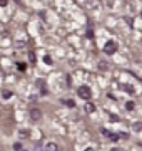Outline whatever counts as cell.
Instances as JSON below:
<instances>
[{
    "label": "cell",
    "instance_id": "6da1fadb",
    "mask_svg": "<svg viewBox=\"0 0 142 151\" xmlns=\"http://www.w3.org/2000/svg\"><path fill=\"white\" fill-rule=\"evenodd\" d=\"M77 94H79V97H82V99H85V101H89V99L92 97V91H90L89 86H80L79 89H77Z\"/></svg>",
    "mask_w": 142,
    "mask_h": 151
},
{
    "label": "cell",
    "instance_id": "7a4b0ae2",
    "mask_svg": "<svg viewBox=\"0 0 142 151\" xmlns=\"http://www.w3.org/2000/svg\"><path fill=\"white\" fill-rule=\"evenodd\" d=\"M28 116H30V119H32L33 123H37V121L42 119V111H40L38 108H32L30 111H28Z\"/></svg>",
    "mask_w": 142,
    "mask_h": 151
},
{
    "label": "cell",
    "instance_id": "3957f363",
    "mask_svg": "<svg viewBox=\"0 0 142 151\" xmlns=\"http://www.w3.org/2000/svg\"><path fill=\"white\" fill-rule=\"evenodd\" d=\"M115 50H117V44L114 42V40H109V42L104 45V52L107 55H110V54H114Z\"/></svg>",
    "mask_w": 142,
    "mask_h": 151
},
{
    "label": "cell",
    "instance_id": "277c9868",
    "mask_svg": "<svg viewBox=\"0 0 142 151\" xmlns=\"http://www.w3.org/2000/svg\"><path fill=\"white\" fill-rule=\"evenodd\" d=\"M45 151H59V145L54 143V141H49V143L45 145Z\"/></svg>",
    "mask_w": 142,
    "mask_h": 151
},
{
    "label": "cell",
    "instance_id": "5b68a950",
    "mask_svg": "<svg viewBox=\"0 0 142 151\" xmlns=\"http://www.w3.org/2000/svg\"><path fill=\"white\" fill-rule=\"evenodd\" d=\"M85 111H87V113H94V111H95V106H94L92 103H87L85 104Z\"/></svg>",
    "mask_w": 142,
    "mask_h": 151
},
{
    "label": "cell",
    "instance_id": "8992f818",
    "mask_svg": "<svg viewBox=\"0 0 142 151\" xmlns=\"http://www.w3.org/2000/svg\"><path fill=\"white\" fill-rule=\"evenodd\" d=\"M99 69H100V70H107V69H109L107 62H105V60H100V62H99Z\"/></svg>",
    "mask_w": 142,
    "mask_h": 151
},
{
    "label": "cell",
    "instance_id": "52a82bcc",
    "mask_svg": "<svg viewBox=\"0 0 142 151\" xmlns=\"http://www.w3.org/2000/svg\"><path fill=\"white\" fill-rule=\"evenodd\" d=\"M132 128H134V131H137V133H139V131H142V123H141V121H137V123H134V126H132Z\"/></svg>",
    "mask_w": 142,
    "mask_h": 151
},
{
    "label": "cell",
    "instance_id": "ba28073f",
    "mask_svg": "<svg viewBox=\"0 0 142 151\" xmlns=\"http://www.w3.org/2000/svg\"><path fill=\"white\" fill-rule=\"evenodd\" d=\"M12 96H13V92H12V91H4V99H5V101H7V99H10Z\"/></svg>",
    "mask_w": 142,
    "mask_h": 151
},
{
    "label": "cell",
    "instance_id": "9c48e42d",
    "mask_svg": "<svg viewBox=\"0 0 142 151\" xmlns=\"http://www.w3.org/2000/svg\"><path fill=\"white\" fill-rule=\"evenodd\" d=\"M126 108L129 109V111H132V109H134V103H132V101H129V103L126 104Z\"/></svg>",
    "mask_w": 142,
    "mask_h": 151
},
{
    "label": "cell",
    "instance_id": "30bf717a",
    "mask_svg": "<svg viewBox=\"0 0 142 151\" xmlns=\"http://www.w3.org/2000/svg\"><path fill=\"white\" fill-rule=\"evenodd\" d=\"M45 64H52V59H50V57H49V55H45Z\"/></svg>",
    "mask_w": 142,
    "mask_h": 151
},
{
    "label": "cell",
    "instance_id": "8fae6325",
    "mask_svg": "<svg viewBox=\"0 0 142 151\" xmlns=\"http://www.w3.org/2000/svg\"><path fill=\"white\" fill-rule=\"evenodd\" d=\"M13 148H15V150H18V151L22 150V146H20V143H15V145H13Z\"/></svg>",
    "mask_w": 142,
    "mask_h": 151
},
{
    "label": "cell",
    "instance_id": "7c38bea8",
    "mask_svg": "<svg viewBox=\"0 0 142 151\" xmlns=\"http://www.w3.org/2000/svg\"><path fill=\"white\" fill-rule=\"evenodd\" d=\"M0 5H2V7H7V0H0Z\"/></svg>",
    "mask_w": 142,
    "mask_h": 151
},
{
    "label": "cell",
    "instance_id": "4fadbf2b",
    "mask_svg": "<svg viewBox=\"0 0 142 151\" xmlns=\"http://www.w3.org/2000/svg\"><path fill=\"white\" fill-rule=\"evenodd\" d=\"M112 151H126V150H122V148H114Z\"/></svg>",
    "mask_w": 142,
    "mask_h": 151
},
{
    "label": "cell",
    "instance_id": "5bb4252c",
    "mask_svg": "<svg viewBox=\"0 0 142 151\" xmlns=\"http://www.w3.org/2000/svg\"><path fill=\"white\" fill-rule=\"evenodd\" d=\"M85 151H94V150H90V148H89V150H85Z\"/></svg>",
    "mask_w": 142,
    "mask_h": 151
},
{
    "label": "cell",
    "instance_id": "9a60e30c",
    "mask_svg": "<svg viewBox=\"0 0 142 151\" xmlns=\"http://www.w3.org/2000/svg\"><path fill=\"white\" fill-rule=\"evenodd\" d=\"M20 151H27V150H20Z\"/></svg>",
    "mask_w": 142,
    "mask_h": 151
}]
</instances>
